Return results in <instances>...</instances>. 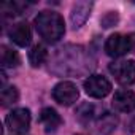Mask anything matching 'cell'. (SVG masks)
Masks as SVG:
<instances>
[{"label": "cell", "mask_w": 135, "mask_h": 135, "mask_svg": "<svg viewBox=\"0 0 135 135\" xmlns=\"http://www.w3.org/2000/svg\"><path fill=\"white\" fill-rule=\"evenodd\" d=\"M94 67L91 52L81 45H65L56 49L49 60V70L59 76H83Z\"/></svg>", "instance_id": "cell-1"}, {"label": "cell", "mask_w": 135, "mask_h": 135, "mask_svg": "<svg viewBox=\"0 0 135 135\" xmlns=\"http://www.w3.org/2000/svg\"><path fill=\"white\" fill-rule=\"evenodd\" d=\"M35 29L46 43H57L65 33L64 18L56 11H41L35 18Z\"/></svg>", "instance_id": "cell-2"}, {"label": "cell", "mask_w": 135, "mask_h": 135, "mask_svg": "<svg viewBox=\"0 0 135 135\" xmlns=\"http://www.w3.org/2000/svg\"><path fill=\"white\" fill-rule=\"evenodd\" d=\"M110 72L119 84L129 86L135 81V60L113 62V64H110Z\"/></svg>", "instance_id": "cell-3"}, {"label": "cell", "mask_w": 135, "mask_h": 135, "mask_svg": "<svg viewBox=\"0 0 135 135\" xmlns=\"http://www.w3.org/2000/svg\"><path fill=\"white\" fill-rule=\"evenodd\" d=\"M5 122H7V127L13 133L22 135L30 127V111L27 108H16L8 113Z\"/></svg>", "instance_id": "cell-4"}, {"label": "cell", "mask_w": 135, "mask_h": 135, "mask_svg": "<svg viewBox=\"0 0 135 135\" xmlns=\"http://www.w3.org/2000/svg\"><path fill=\"white\" fill-rule=\"evenodd\" d=\"M52 97L54 100L59 103V105H64V107H70L73 105L78 97H80V92H78V88L72 83V81H60L54 86L52 89Z\"/></svg>", "instance_id": "cell-5"}, {"label": "cell", "mask_w": 135, "mask_h": 135, "mask_svg": "<svg viewBox=\"0 0 135 135\" xmlns=\"http://www.w3.org/2000/svg\"><path fill=\"white\" fill-rule=\"evenodd\" d=\"M84 91L94 99H103L111 92V83L102 75H91L84 81Z\"/></svg>", "instance_id": "cell-6"}, {"label": "cell", "mask_w": 135, "mask_h": 135, "mask_svg": "<svg viewBox=\"0 0 135 135\" xmlns=\"http://www.w3.org/2000/svg\"><path fill=\"white\" fill-rule=\"evenodd\" d=\"M105 51L111 57H122L124 54L130 52L132 51V45H130L129 35L114 33V35L108 37V40L105 43Z\"/></svg>", "instance_id": "cell-7"}, {"label": "cell", "mask_w": 135, "mask_h": 135, "mask_svg": "<svg viewBox=\"0 0 135 135\" xmlns=\"http://www.w3.org/2000/svg\"><path fill=\"white\" fill-rule=\"evenodd\" d=\"M116 116L111 113H103L94 119L91 127V135H111L116 127Z\"/></svg>", "instance_id": "cell-8"}, {"label": "cell", "mask_w": 135, "mask_h": 135, "mask_svg": "<svg viewBox=\"0 0 135 135\" xmlns=\"http://www.w3.org/2000/svg\"><path fill=\"white\" fill-rule=\"evenodd\" d=\"M8 35H10L11 41L16 43V45L21 46V48L29 46L30 41H32V32H30V27H29V24L24 22V21L13 24V26L10 27V30H8Z\"/></svg>", "instance_id": "cell-9"}, {"label": "cell", "mask_w": 135, "mask_h": 135, "mask_svg": "<svg viewBox=\"0 0 135 135\" xmlns=\"http://www.w3.org/2000/svg\"><path fill=\"white\" fill-rule=\"evenodd\" d=\"M111 105L121 113H130L135 110V94L129 89H119L114 92Z\"/></svg>", "instance_id": "cell-10"}, {"label": "cell", "mask_w": 135, "mask_h": 135, "mask_svg": "<svg viewBox=\"0 0 135 135\" xmlns=\"http://www.w3.org/2000/svg\"><path fill=\"white\" fill-rule=\"evenodd\" d=\"M92 10V2H76L70 11V21L73 29H80L89 18Z\"/></svg>", "instance_id": "cell-11"}, {"label": "cell", "mask_w": 135, "mask_h": 135, "mask_svg": "<svg viewBox=\"0 0 135 135\" xmlns=\"http://www.w3.org/2000/svg\"><path fill=\"white\" fill-rule=\"evenodd\" d=\"M40 122L43 124L46 133H54L62 126V118L54 108H43L40 113Z\"/></svg>", "instance_id": "cell-12"}, {"label": "cell", "mask_w": 135, "mask_h": 135, "mask_svg": "<svg viewBox=\"0 0 135 135\" xmlns=\"http://www.w3.org/2000/svg\"><path fill=\"white\" fill-rule=\"evenodd\" d=\"M48 59V51L43 45H35L29 51V62L32 67H41Z\"/></svg>", "instance_id": "cell-13"}, {"label": "cell", "mask_w": 135, "mask_h": 135, "mask_svg": "<svg viewBox=\"0 0 135 135\" xmlns=\"http://www.w3.org/2000/svg\"><path fill=\"white\" fill-rule=\"evenodd\" d=\"M21 62L19 59V54L8 48V46H2V65H3V69H15V67H18Z\"/></svg>", "instance_id": "cell-14"}, {"label": "cell", "mask_w": 135, "mask_h": 135, "mask_svg": "<svg viewBox=\"0 0 135 135\" xmlns=\"http://www.w3.org/2000/svg\"><path fill=\"white\" fill-rule=\"evenodd\" d=\"M76 118H78V121H80L83 126H91L97 116H95V110H94V107L84 103V105H81V107L76 110Z\"/></svg>", "instance_id": "cell-15"}, {"label": "cell", "mask_w": 135, "mask_h": 135, "mask_svg": "<svg viewBox=\"0 0 135 135\" xmlns=\"http://www.w3.org/2000/svg\"><path fill=\"white\" fill-rule=\"evenodd\" d=\"M19 99V92L15 86H5L2 89V94H0V102H2V107L7 108V107H11L18 102Z\"/></svg>", "instance_id": "cell-16"}, {"label": "cell", "mask_w": 135, "mask_h": 135, "mask_svg": "<svg viewBox=\"0 0 135 135\" xmlns=\"http://www.w3.org/2000/svg\"><path fill=\"white\" fill-rule=\"evenodd\" d=\"M100 22H102V26H103L105 29L113 27V26L118 22V13H116V11H108V13L100 19Z\"/></svg>", "instance_id": "cell-17"}, {"label": "cell", "mask_w": 135, "mask_h": 135, "mask_svg": "<svg viewBox=\"0 0 135 135\" xmlns=\"http://www.w3.org/2000/svg\"><path fill=\"white\" fill-rule=\"evenodd\" d=\"M129 38H130V45H132V51H135V33H130V35H129Z\"/></svg>", "instance_id": "cell-18"}]
</instances>
